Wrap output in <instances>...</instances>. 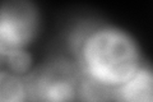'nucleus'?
Segmentation results:
<instances>
[{
    "label": "nucleus",
    "instance_id": "1",
    "mask_svg": "<svg viewBox=\"0 0 153 102\" xmlns=\"http://www.w3.org/2000/svg\"><path fill=\"white\" fill-rule=\"evenodd\" d=\"M66 52L84 77L116 87L144 64L135 35L120 24L80 18L66 30Z\"/></svg>",
    "mask_w": 153,
    "mask_h": 102
},
{
    "label": "nucleus",
    "instance_id": "4",
    "mask_svg": "<svg viewBox=\"0 0 153 102\" xmlns=\"http://www.w3.org/2000/svg\"><path fill=\"white\" fill-rule=\"evenodd\" d=\"M112 102H153V71L147 61L131 77L114 87Z\"/></svg>",
    "mask_w": 153,
    "mask_h": 102
},
{
    "label": "nucleus",
    "instance_id": "3",
    "mask_svg": "<svg viewBox=\"0 0 153 102\" xmlns=\"http://www.w3.org/2000/svg\"><path fill=\"white\" fill-rule=\"evenodd\" d=\"M44 17L32 0L0 3V60L22 50H31L42 32Z\"/></svg>",
    "mask_w": 153,
    "mask_h": 102
},
{
    "label": "nucleus",
    "instance_id": "7",
    "mask_svg": "<svg viewBox=\"0 0 153 102\" xmlns=\"http://www.w3.org/2000/svg\"><path fill=\"white\" fill-rule=\"evenodd\" d=\"M35 65H36L35 57H33L31 50L17 51L5 57V60H4V68L7 70H9L16 75L23 77V78L30 74Z\"/></svg>",
    "mask_w": 153,
    "mask_h": 102
},
{
    "label": "nucleus",
    "instance_id": "2",
    "mask_svg": "<svg viewBox=\"0 0 153 102\" xmlns=\"http://www.w3.org/2000/svg\"><path fill=\"white\" fill-rule=\"evenodd\" d=\"M80 73L76 63L63 54L47 56L36 63L25 77L30 102H75Z\"/></svg>",
    "mask_w": 153,
    "mask_h": 102
},
{
    "label": "nucleus",
    "instance_id": "5",
    "mask_svg": "<svg viewBox=\"0 0 153 102\" xmlns=\"http://www.w3.org/2000/svg\"><path fill=\"white\" fill-rule=\"evenodd\" d=\"M0 102H30L26 80L0 68Z\"/></svg>",
    "mask_w": 153,
    "mask_h": 102
},
{
    "label": "nucleus",
    "instance_id": "6",
    "mask_svg": "<svg viewBox=\"0 0 153 102\" xmlns=\"http://www.w3.org/2000/svg\"><path fill=\"white\" fill-rule=\"evenodd\" d=\"M114 88L82 75L75 102H112Z\"/></svg>",
    "mask_w": 153,
    "mask_h": 102
}]
</instances>
